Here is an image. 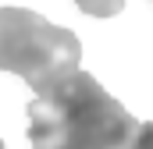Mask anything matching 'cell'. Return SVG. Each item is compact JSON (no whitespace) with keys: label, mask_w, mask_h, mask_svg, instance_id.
<instances>
[{"label":"cell","mask_w":153,"mask_h":149,"mask_svg":"<svg viewBox=\"0 0 153 149\" xmlns=\"http://www.w3.org/2000/svg\"><path fill=\"white\" fill-rule=\"evenodd\" d=\"M32 149H128L139 121L85 71L36 96L29 107Z\"/></svg>","instance_id":"1"},{"label":"cell","mask_w":153,"mask_h":149,"mask_svg":"<svg viewBox=\"0 0 153 149\" xmlns=\"http://www.w3.org/2000/svg\"><path fill=\"white\" fill-rule=\"evenodd\" d=\"M82 43L71 29L25 7H0V71L25 78L32 92H50L78 71Z\"/></svg>","instance_id":"2"},{"label":"cell","mask_w":153,"mask_h":149,"mask_svg":"<svg viewBox=\"0 0 153 149\" xmlns=\"http://www.w3.org/2000/svg\"><path fill=\"white\" fill-rule=\"evenodd\" d=\"M75 4H78V11H85L93 18H114L125 7V0H75Z\"/></svg>","instance_id":"3"},{"label":"cell","mask_w":153,"mask_h":149,"mask_svg":"<svg viewBox=\"0 0 153 149\" xmlns=\"http://www.w3.org/2000/svg\"><path fill=\"white\" fill-rule=\"evenodd\" d=\"M128 149H153V121H139V128H135Z\"/></svg>","instance_id":"4"},{"label":"cell","mask_w":153,"mask_h":149,"mask_svg":"<svg viewBox=\"0 0 153 149\" xmlns=\"http://www.w3.org/2000/svg\"><path fill=\"white\" fill-rule=\"evenodd\" d=\"M0 149H4V142H0Z\"/></svg>","instance_id":"5"}]
</instances>
